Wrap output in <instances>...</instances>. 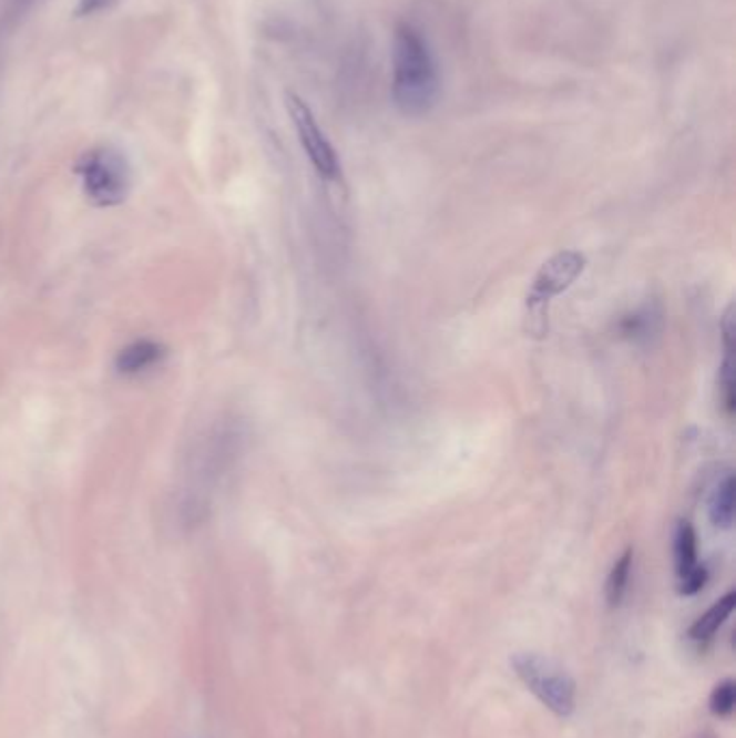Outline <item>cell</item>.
Segmentation results:
<instances>
[{"label": "cell", "instance_id": "6da1fadb", "mask_svg": "<svg viewBox=\"0 0 736 738\" xmlns=\"http://www.w3.org/2000/svg\"><path fill=\"white\" fill-rule=\"evenodd\" d=\"M441 95L435 54L421 31L409 22L398 24L391 57V100L405 117L428 115Z\"/></svg>", "mask_w": 736, "mask_h": 738}, {"label": "cell", "instance_id": "9c48e42d", "mask_svg": "<svg viewBox=\"0 0 736 738\" xmlns=\"http://www.w3.org/2000/svg\"><path fill=\"white\" fill-rule=\"evenodd\" d=\"M735 475H726L708 499V516L715 527L728 530L735 521Z\"/></svg>", "mask_w": 736, "mask_h": 738}, {"label": "cell", "instance_id": "7a4b0ae2", "mask_svg": "<svg viewBox=\"0 0 736 738\" xmlns=\"http://www.w3.org/2000/svg\"><path fill=\"white\" fill-rule=\"evenodd\" d=\"M512 669L521 683L538 697L553 715L571 717L576 708V683L555 660L538 653H514Z\"/></svg>", "mask_w": 736, "mask_h": 738}, {"label": "cell", "instance_id": "8992f818", "mask_svg": "<svg viewBox=\"0 0 736 738\" xmlns=\"http://www.w3.org/2000/svg\"><path fill=\"white\" fill-rule=\"evenodd\" d=\"M674 564L678 574V592L694 596L704 585L708 573L697 564V537L692 523L681 521L674 535Z\"/></svg>", "mask_w": 736, "mask_h": 738}, {"label": "cell", "instance_id": "30bf717a", "mask_svg": "<svg viewBox=\"0 0 736 738\" xmlns=\"http://www.w3.org/2000/svg\"><path fill=\"white\" fill-rule=\"evenodd\" d=\"M631 568H633V549H626L617 562L612 568V573L607 576V587H605V594H607V603L610 607H617L624 596H626V590H628V581H631Z\"/></svg>", "mask_w": 736, "mask_h": 738}, {"label": "cell", "instance_id": "277c9868", "mask_svg": "<svg viewBox=\"0 0 736 738\" xmlns=\"http://www.w3.org/2000/svg\"><path fill=\"white\" fill-rule=\"evenodd\" d=\"M286 106L287 113L292 117V123H294V130L298 134L300 147L305 150V154H307L311 166L325 180H330V182L339 180L341 177L339 156H337L335 147L330 145L327 134L323 132V127L318 125V120L311 113L309 104L303 98H298L296 93H287Z\"/></svg>", "mask_w": 736, "mask_h": 738}, {"label": "cell", "instance_id": "8fae6325", "mask_svg": "<svg viewBox=\"0 0 736 738\" xmlns=\"http://www.w3.org/2000/svg\"><path fill=\"white\" fill-rule=\"evenodd\" d=\"M736 704V683L733 678L719 683L711 694V713L715 717H730Z\"/></svg>", "mask_w": 736, "mask_h": 738}, {"label": "cell", "instance_id": "7c38bea8", "mask_svg": "<svg viewBox=\"0 0 736 738\" xmlns=\"http://www.w3.org/2000/svg\"><path fill=\"white\" fill-rule=\"evenodd\" d=\"M719 387H722V400L726 412L733 414L735 410V380H733V368H730V359L724 361L722 366V376H719Z\"/></svg>", "mask_w": 736, "mask_h": 738}, {"label": "cell", "instance_id": "ba28073f", "mask_svg": "<svg viewBox=\"0 0 736 738\" xmlns=\"http://www.w3.org/2000/svg\"><path fill=\"white\" fill-rule=\"evenodd\" d=\"M735 605L736 594L735 592H728L724 598H719L706 614L699 615L696 622L692 624L689 639L699 642V644L713 639V635L724 626V622L735 612Z\"/></svg>", "mask_w": 736, "mask_h": 738}, {"label": "cell", "instance_id": "5b68a950", "mask_svg": "<svg viewBox=\"0 0 736 738\" xmlns=\"http://www.w3.org/2000/svg\"><path fill=\"white\" fill-rule=\"evenodd\" d=\"M585 264L587 262L579 250H562L553 255L533 279L532 294L528 298L530 309L533 311L538 307H544L551 298L566 291L581 277Z\"/></svg>", "mask_w": 736, "mask_h": 738}, {"label": "cell", "instance_id": "3957f363", "mask_svg": "<svg viewBox=\"0 0 736 738\" xmlns=\"http://www.w3.org/2000/svg\"><path fill=\"white\" fill-rule=\"evenodd\" d=\"M82 191L91 204L113 207L127 197L132 173L127 158L115 147H95L76 164Z\"/></svg>", "mask_w": 736, "mask_h": 738}, {"label": "cell", "instance_id": "52a82bcc", "mask_svg": "<svg viewBox=\"0 0 736 738\" xmlns=\"http://www.w3.org/2000/svg\"><path fill=\"white\" fill-rule=\"evenodd\" d=\"M163 357L164 348L159 341L136 339L120 350V355L115 359V368L120 369L122 373H141L145 369L161 363Z\"/></svg>", "mask_w": 736, "mask_h": 738}, {"label": "cell", "instance_id": "4fadbf2b", "mask_svg": "<svg viewBox=\"0 0 736 738\" xmlns=\"http://www.w3.org/2000/svg\"><path fill=\"white\" fill-rule=\"evenodd\" d=\"M106 2H109V0H81V4H79V13H81V16L95 13V11H100Z\"/></svg>", "mask_w": 736, "mask_h": 738}]
</instances>
